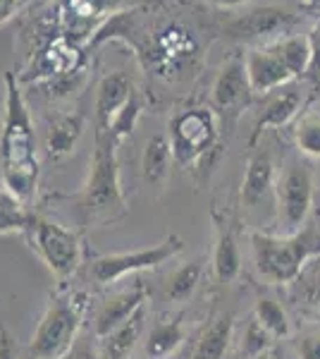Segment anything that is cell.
I'll list each match as a JSON object with an SVG mask.
<instances>
[{"instance_id":"6da1fadb","label":"cell","mask_w":320,"mask_h":359,"mask_svg":"<svg viewBox=\"0 0 320 359\" xmlns=\"http://www.w3.org/2000/svg\"><path fill=\"white\" fill-rule=\"evenodd\" d=\"M139 20V13H122L101 29V39H125L137 50L146 72L162 82H182L187 74H196L203 62L201 39L194 29L174 17H148Z\"/></svg>"},{"instance_id":"7a4b0ae2","label":"cell","mask_w":320,"mask_h":359,"mask_svg":"<svg viewBox=\"0 0 320 359\" xmlns=\"http://www.w3.org/2000/svg\"><path fill=\"white\" fill-rule=\"evenodd\" d=\"M0 168L3 182L25 204L34 199L39 184V149L32 113L13 72L5 74V111L0 130Z\"/></svg>"},{"instance_id":"3957f363","label":"cell","mask_w":320,"mask_h":359,"mask_svg":"<svg viewBox=\"0 0 320 359\" xmlns=\"http://www.w3.org/2000/svg\"><path fill=\"white\" fill-rule=\"evenodd\" d=\"M251 257L265 283L289 285L311 259L320 257V228L316 223H306L294 235L251 233Z\"/></svg>"},{"instance_id":"277c9868","label":"cell","mask_w":320,"mask_h":359,"mask_svg":"<svg viewBox=\"0 0 320 359\" xmlns=\"http://www.w3.org/2000/svg\"><path fill=\"white\" fill-rule=\"evenodd\" d=\"M79 208L86 223H113L125 216L127 201L120 182L118 144L103 130H96V149L89 180L79 194Z\"/></svg>"},{"instance_id":"5b68a950","label":"cell","mask_w":320,"mask_h":359,"mask_svg":"<svg viewBox=\"0 0 320 359\" xmlns=\"http://www.w3.org/2000/svg\"><path fill=\"white\" fill-rule=\"evenodd\" d=\"M86 292H55L41 314V321L29 343L32 359H65L74 350L84 326Z\"/></svg>"},{"instance_id":"8992f818","label":"cell","mask_w":320,"mask_h":359,"mask_svg":"<svg viewBox=\"0 0 320 359\" xmlns=\"http://www.w3.org/2000/svg\"><path fill=\"white\" fill-rule=\"evenodd\" d=\"M172 156L179 165L199 163L211 156L220 142L218 115L213 108H187L172 115L170 130H167Z\"/></svg>"},{"instance_id":"52a82bcc","label":"cell","mask_w":320,"mask_h":359,"mask_svg":"<svg viewBox=\"0 0 320 359\" xmlns=\"http://www.w3.org/2000/svg\"><path fill=\"white\" fill-rule=\"evenodd\" d=\"M29 242L39 259L48 266V271L60 285H65L69 278L81 266V240L74 230L65 225L36 216V221L29 228Z\"/></svg>"},{"instance_id":"ba28073f","label":"cell","mask_w":320,"mask_h":359,"mask_svg":"<svg viewBox=\"0 0 320 359\" xmlns=\"http://www.w3.org/2000/svg\"><path fill=\"white\" fill-rule=\"evenodd\" d=\"M184 240L179 235H167L165 240L146 249H134V252H118L103 254L91 262V276L98 285H113L127 276L141 273V271H153L160 264L170 262L177 254L184 252Z\"/></svg>"},{"instance_id":"9c48e42d","label":"cell","mask_w":320,"mask_h":359,"mask_svg":"<svg viewBox=\"0 0 320 359\" xmlns=\"http://www.w3.org/2000/svg\"><path fill=\"white\" fill-rule=\"evenodd\" d=\"M316 182L306 163H289L275 184V213L282 235H294L308 223Z\"/></svg>"},{"instance_id":"30bf717a","label":"cell","mask_w":320,"mask_h":359,"mask_svg":"<svg viewBox=\"0 0 320 359\" xmlns=\"http://www.w3.org/2000/svg\"><path fill=\"white\" fill-rule=\"evenodd\" d=\"M296 22L299 17L292 10L280 8V5H260L230 22L225 34L237 41H263V46H267V41L275 43L289 36Z\"/></svg>"},{"instance_id":"8fae6325","label":"cell","mask_w":320,"mask_h":359,"mask_svg":"<svg viewBox=\"0 0 320 359\" xmlns=\"http://www.w3.org/2000/svg\"><path fill=\"white\" fill-rule=\"evenodd\" d=\"M213 111L227 125H235L242 111H246L253 101V91L246 77V67L242 60H230L220 67L213 82Z\"/></svg>"},{"instance_id":"7c38bea8","label":"cell","mask_w":320,"mask_h":359,"mask_svg":"<svg viewBox=\"0 0 320 359\" xmlns=\"http://www.w3.org/2000/svg\"><path fill=\"white\" fill-rule=\"evenodd\" d=\"M81 67H84V53L79 50V46L65 36H55L32 62V69L25 79L27 82L55 84L74 79L81 72Z\"/></svg>"},{"instance_id":"4fadbf2b","label":"cell","mask_w":320,"mask_h":359,"mask_svg":"<svg viewBox=\"0 0 320 359\" xmlns=\"http://www.w3.org/2000/svg\"><path fill=\"white\" fill-rule=\"evenodd\" d=\"M244 67H246V77L253 94H272L280 86L296 82V77L292 74V69L287 67V62H284L277 43H267L263 48L249 50Z\"/></svg>"},{"instance_id":"5bb4252c","label":"cell","mask_w":320,"mask_h":359,"mask_svg":"<svg viewBox=\"0 0 320 359\" xmlns=\"http://www.w3.org/2000/svg\"><path fill=\"white\" fill-rule=\"evenodd\" d=\"M275 161L267 149H258L249 156L246 172L242 180V204L246 208H260L272 204L275 206Z\"/></svg>"},{"instance_id":"9a60e30c","label":"cell","mask_w":320,"mask_h":359,"mask_svg":"<svg viewBox=\"0 0 320 359\" xmlns=\"http://www.w3.org/2000/svg\"><path fill=\"white\" fill-rule=\"evenodd\" d=\"M301 108H304V91H301V86L296 82H289L280 86V89H275L265 101V106L260 108L258 118H256L251 144L270 127L272 130H280V127L294 123L301 115Z\"/></svg>"},{"instance_id":"2e32d148","label":"cell","mask_w":320,"mask_h":359,"mask_svg":"<svg viewBox=\"0 0 320 359\" xmlns=\"http://www.w3.org/2000/svg\"><path fill=\"white\" fill-rule=\"evenodd\" d=\"M134 82L125 72H110L96 86V130H108L115 118L125 111V106L134 98Z\"/></svg>"},{"instance_id":"e0dca14e","label":"cell","mask_w":320,"mask_h":359,"mask_svg":"<svg viewBox=\"0 0 320 359\" xmlns=\"http://www.w3.org/2000/svg\"><path fill=\"white\" fill-rule=\"evenodd\" d=\"M144 304H146V287L141 283L110 294L106 302L101 304V309L96 311V321H94L96 338H106L108 333H113L127 318L137 314Z\"/></svg>"},{"instance_id":"ac0fdd59","label":"cell","mask_w":320,"mask_h":359,"mask_svg":"<svg viewBox=\"0 0 320 359\" xmlns=\"http://www.w3.org/2000/svg\"><path fill=\"white\" fill-rule=\"evenodd\" d=\"M84 130L86 118L81 113L57 115L48 127V135H46V151H48L50 158H65L77 149Z\"/></svg>"},{"instance_id":"d6986e66","label":"cell","mask_w":320,"mask_h":359,"mask_svg":"<svg viewBox=\"0 0 320 359\" xmlns=\"http://www.w3.org/2000/svg\"><path fill=\"white\" fill-rule=\"evenodd\" d=\"M144 318H146V304L137 311L134 316L127 318L122 326L115 328L113 333H108L106 338H98V355L101 359H127L132 355V350L137 347L139 338L144 331Z\"/></svg>"},{"instance_id":"ffe728a7","label":"cell","mask_w":320,"mask_h":359,"mask_svg":"<svg viewBox=\"0 0 320 359\" xmlns=\"http://www.w3.org/2000/svg\"><path fill=\"white\" fill-rule=\"evenodd\" d=\"M108 10L106 0H65V39L79 43L81 39H86V34H91L96 29V22L101 17H106L103 13Z\"/></svg>"},{"instance_id":"44dd1931","label":"cell","mask_w":320,"mask_h":359,"mask_svg":"<svg viewBox=\"0 0 320 359\" xmlns=\"http://www.w3.org/2000/svg\"><path fill=\"white\" fill-rule=\"evenodd\" d=\"M213 273L220 283H235L242 273V254L237 245L235 230L230 223H223L218 228V240L213 249Z\"/></svg>"},{"instance_id":"7402d4cb","label":"cell","mask_w":320,"mask_h":359,"mask_svg":"<svg viewBox=\"0 0 320 359\" xmlns=\"http://www.w3.org/2000/svg\"><path fill=\"white\" fill-rule=\"evenodd\" d=\"M235 338V316H218L206 331L201 333L199 343L194 347V359H225L227 350Z\"/></svg>"},{"instance_id":"603a6c76","label":"cell","mask_w":320,"mask_h":359,"mask_svg":"<svg viewBox=\"0 0 320 359\" xmlns=\"http://www.w3.org/2000/svg\"><path fill=\"white\" fill-rule=\"evenodd\" d=\"M172 149H170V142H167L165 135H153L146 142L144 147V154H141V172H144V180L148 184H155L160 187L162 182L170 175V163H172Z\"/></svg>"},{"instance_id":"cb8c5ba5","label":"cell","mask_w":320,"mask_h":359,"mask_svg":"<svg viewBox=\"0 0 320 359\" xmlns=\"http://www.w3.org/2000/svg\"><path fill=\"white\" fill-rule=\"evenodd\" d=\"M34 221H36V213L29 211L25 201L0 180V235H8V233L27 235Z\"/></svg>"},{"instance_id":"d4e9b609","label":"cell","mask_w":320,"mask_h":359,"mask_svg":"<svg viewBox=\"0 0 320 359\" xmlns=\"http://www.w3.org/2000/svg\"><path fill=\"white\" fill-rule=\"evenodd\" d=\"M184 340L182 318H170V321H158L148 333L146 340V355L151 359H162L172 355Z\"/></svg>"},{"instance_id":"484cf974","label":"cell","mask_w":320,"mask_h":359,"mask_svg":"<svg viewBox=\"0 0 320 359\" xmlns=\"http://www.w3.org/2000/svg\"><path fill=\"white\" fill-rule=\"evenodd\" d=\"M203 278V266L201 262H189L182 264L174 273L167 278V285H165V299L172 304H182L187 302L191 294L196 292Z\"/></svg>"},{"instance_id":"4316f807","label":"cell","mask_w":320,"mask_h":359,"mask_svg":"<svg viewBox=\"0 0 320 359\" xmlns=\"http://www.w3.org/2000/svg\"><path fill=\"white\" fill-rule=\"evenodd\" d=\"M253 318L265 328L275 340H282L292 333V321H289L284 306L272 297H258L253 306Z\"/></svg>"},{"instance_id":"83f0119b","label":"cell","mask_w":320,"mask_h":359,"mask_svg":"<svg viewBox=\"0 0 320 359\" xmlns=\"http://www.w3.org/2000/svg\"><path fill=\"white\" fill-rule=\"evenodd\" d=\"M294 147L308 158H320V113L306 111L292 125Z\"/></svg>"},{"instance_id":"f1b7e54d","label":"cell","mask_w":320,"mask_h":359,"mask_svg":"<svg viewBox=\"0 0 320 359\" xmlns=\"http://www.w3.org/2000/svg\"><path fill=\"white\" fill-rule=\"evenodd\" d=\"M277 48L287 62V67L292 69V74L296 79L306 77L308 72V62H311V48H308V36L304 34H289V36L275 41Z\"/></svg>"},{"instance_id":"f546056e","label":"cell","mask_w":320,"mask_h":359,"mask_svg":"<svg viewBox=\"0 0 320 359\" xmlns=\"http://www.w3.org/2000/svg\"><path fill=\"white\" fill-rule=\"evenodd\" d=\"M270 347H275V338H272L256 318H251L242 333V343H239L242 359H253L256 355H260V352L270 350Z\"/></svg>"},{"instance_id":"4dcf8cb0","label":"cell","mask_w":320,"mask_h":359,"mask_svg":"<svg viewBox=\"0 0 320 359\" xmlns=\"http://www.w3.org/2000/svg\"><path fill=\"white\" fill-rule=\"evenodd\" d=\"M294 285L299 299H304L306 304L320 309V257L308 262L306 269L301 271V276L294 280Z\"/></svg>"},{"instance_id":"1f68e13d","label":"cell","mask_w":320,"mask_h":359,"mask_svg":"<svg viewBox=\"0 0 320 359\" xmlns=\"http://www.w3.org/2000/svg\"><path fill=\"white\" fill-rule=\"evenodd\" d=\"M308 36V48H311V62H308L306 79L313 86H320V20L311 27Z\"/></svg>"},{"instance_id":"d6a6232c","label":"cell","mask_w":320,"mask_h":359,"mask_svg":"<svg viewBox=\"0 0 320 359\" xmlns=\"http://www.w3.org/2000/svg\"><path fill=\"white\" fill-rule=\"evenodd\" d=\"M296 352H299V359H320V326L299 335Z\"/></svg>"},{"instance_id":"836d02e7","label":"cell","mask_w":320,"mask_h":359,"mask_svg":"<svg viewBox=\"0 0 320 359\" xmlns=\"http://www.w3.org/2000/svg\"><path fill=\"white\" fill-rule=\"evenodd\" d=\"M0 359H22L20 345L5 326H0Z\"/></svg>"},{"instance_id":"e575fe53","label":"cell","mask_w":320,"mask_h":359,"mask_svg":"<svg viewBox=\"0 0 320 359\" xmlns=\"http://www.w3.org/2000/svg\"><path fill=\"white\" fill-rule=\"evenodd\" d=\"M25 3L27 0H0V25H5Z\"/></svg>"},{"instance_id":"d590c367","label":"cell","mask_w":320,"mask_h":359,"mask_svg":"<svg viewBox=\"0 0 320 359\" xmlns=\"http://www.w3.org/2000/svg\"><path fill=\"white\" fill-rule=\"evenodd\" d=\"M65 359H101V355L91 345H74V350Z\"/></svg>"},{"instance_id":"8d00e7d4","label":"cell","mask_w":320,"mask_h":359,"mask_svg":"<svg viewBox=\"0 0 320 359\" xmlns=\"http://www.w3.org/2000/svg\"><path fill=\"white\" fill-rule=\"evenodd\" d=\"M206 3L215 5V8H239V5H246L249 0H206Z\"/></svg>"},{"instance_id":"74e56055","label":"cell","mask_w":320,"mask_h":359,"mask_svg":"<svg viewBox=\"0 0 320 359\" xmlns=\"http://www.w3.org/2000/svg\"><path fill=\"white\" fill-rule=\"evenodd\" d=\"M253 359H284V357H282V350H280V347H270V350L260 352V355H256Z\"/></svg>"},{"instance_id":"f35d334b","label":"cell","mask_w":320,"mask_h":359,"mask_svg":"<svg viewBox=\"0 0 320 359\" xmlns=\"http://www.w3.org/2000/svg\"><path fill=\"white\" fill-rule=\"evenodd\" d=\"M304 5L311 10H320V0H304Z\"/></svg>"}]
</instances>
